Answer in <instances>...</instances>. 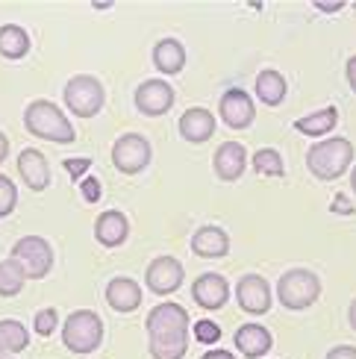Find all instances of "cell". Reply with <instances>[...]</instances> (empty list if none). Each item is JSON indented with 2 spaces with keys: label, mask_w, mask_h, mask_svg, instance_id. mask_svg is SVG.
Listing matches in <instances>:
<instances>
[{
  "label": "cell",
  "mask_w": 356,
  "mask_h": 359,
  "mask_svg": "<svg viewBox=\"0 0 356 359\" xmlns=\"http://www.w3.org/2000/svg\"><path fill=\"white\" fill-rule=\"evenodd\" d=\"M153 359H183L189 351V312L180 304H159L144 321Z\"/></svg>",
  "instance_id": "obj_1"
},
{
  "label": "cell",
  "mask_w": 356,
  "mask_h": 359,
  "mask_svg": "<svg viewBox=\"0 0 356 359\" xmlns=\"http://www.w3.org/2000/svg\"><path fill=\"white\" fill-rule=\"evenodd\" d=\"M24 127L33 133V136L56 142V144H71L74 139H77L71 121L50 100H33L29 103V107L24 109Z\"/></svg>",
  "instance_id": "obj_2"
},
{
  "label": "cell",
  "mask_w": 356,
  "mask_h": 359,
  "mask_svg": "<svg viewBox=\"0 0 356 359\" xmlns=\"http://www.w3.org/2000/svg\"><path fill=\"white\" fill-rule=\"evenodd\" d=\"M350 162H353V144L342 136L315 142L306 151V168L318 180H324V183H327V180H338L348 171Z\"/></svg>",
  "instance_id": "obj_3"
},
{
  "label": "cell",
  "mask_w": 356,
  "mask_h": 359,
  "mask_svg": "<svg viewBox=\"0 0 356 359\" xmlns=\"http://www.w3.org/2000/svg\"><path fill=\"white\" fill-rule=\"evenodd\" d=\"M318 297H321V280L318 274L306 271V268H292V271H286L277 280V301L292 312L309 309Z\"/></svg>",
  "instance_id": "obj_4"
},
{
  "label": "cell",
  "mask_w": 356,
  "mask_h": 359,
  "mask_svg": "<svg viewBox=\"0 0 356 359\" xmlns=\"http://www.w3.org/2000/svg\"><path fill=\"white\" fill-rule=\"evenodd\" d=\"M62 341L71 353H92L103 341V321L92 309L71 312L62 324Z\"/></svg>",
  "instance_id": "obj_5"
},
{
  "label": "cell",
  "mask_w": 356,
  "mask_h": 359,
  "mask_svg": "<svg viewBox=\"0 0 356 359\" xmlns=\"http://www.w3.org/2000/svg\"><path fill=\"white\" fill-rule=\"evenodd\" d=\"M103 103H107V92L97 77H88V74H77L71 77L65 86V107L77 115V118H95Z\"/></svg>",
  "instance_id": "obj_6"
},
{
  "label": "cell",
  "mask_w": 356,
  "mask_h": 359,
  "mask_svg": "<svg viewBox=\"0 0 356 359\" xmlns=\"http://www.w3.org/2000/svg\"><path fill=\"white\" fill-rule=\"evenodd\" d=\"M12 259L24 268L27 280H41L53 268V250L41 236H24L12 245Z\"/></svg>",
  "instance_id": "obj_7"
},
{
  "label": "cell",
  "mask_w": 356,
  "mask_h": 359,
  "mask_svg": "<svg viewBox=\"0 0 356 359\" xmlns=\"http://www.w3.org/2000/svg\"><path fill=\"white\" fill-rule=\"evenodd\" d=\"M112 165L121 174H139L151 165V142L139 133H127L112 144Z\"/></svg>",
  "instance_id": "obj_8"
},
{
  "label": "cell",
  "mask_w": 356,
  "mask_h": 359,
  "mask_svg": "<svg viewBox=\"0 0 356 359\" xmlns=\"http://www.w3.org/2000/svg\"><path fill=\"white\" fill-rule=\"evenodd\" d=\"M183 265L180 259H174V257H159L153 259L151 265H147V271H144V283H147V289H151L153 294H171L180 289V283H183Z\"/></svg>",
  "instance_id": "obj_9"
},
{
  "label": "cell",
  "mask_w": 356,
  "mask_h": 359,
  "mask_svg": "<svg viewBox=\"0 0 356 359\" xmlns=\"http://www.w3.org/2000/svg\"><path fill=\"white\" fill-rule=\"evenodd\" d=\"M235 297H239V306L250 316H265L271 309V286L259 274H245L235 286Z\"/></svg>",
  "instance_id": "obj_10"
},
{
  "label": "cell",
  "mask_w": 356,
  "mask_h": 359,
  "mask_svg": "<svg viewBox=\"0 0 356 359\" xmlns=\"http://www.w3.org/2000/svg\"><path fill=\"white\" fill-rule=\"evenodd\" d=\"M174 107V88L165 80H144L136 88V109L142 115H165Z\"/></svg>",
  "instance_id": "obj_11"
},
{
  "label": "cell",
  "mask_w": 356,
  "mask_h": 359,
  "mask_svg": "<svg viewBox=\"0 0 356 359\" xmlns=\"http://www.w3.org/2000/svg\"><path fill=\"white\" fill-rule=\"evenodd\" d=\"M218 109H221L224 124L233 127V130H245V127L254 124V118H256L254 100H250V95L242 92V88H230V92H224V97H221V103H218Z\"/></svg>",
  "instance_id": "obj_12"
},
{
  "label": "cell",
  "mask_w": 356,
  "mask_h": 359,
  "mask_svg": "<svg viewBox=\"0 0 356 359\" xmlns=\"http://www.w3.org/2000/svg\"><path fill=\"white\" fill-rule=\"evenodd\" d=\"M191 297H195V304L203 306V309H221L227 301H230V286L227 280L210 271V274H200L195 280V286H191Z\"/></svg>",
  "instance_id": "obj_13"
},
{
  "label": "cell",
  "mask_w": 356,
  "mask_h": 359,
  "mask_svg": "<svg viewBox=\"0 0 356 359\" xmlns=\"http://www.w3.org/2000/svg\"><path fill=\"white\" fill-rule=\"evenodd\" d=\"M212 165H215V174L224 180V183H235V180H239L245 174V168H247V151H245V144L224 142L215 151Z\"/></svg>",
  "instance_id": "obj_14"
},
{
  "label": "cell",
  "mask_w": 356,
  "mask_h": 359,
  "mask_svg": "<svg viewBox=\"0 0 356 359\" xmlns=\"http://www.w3.org/2000/svg\"><path fill=\"white\" fill-rule=\"evenodd\" d=\"M180 136L191 144H203V142H210L212 139V133H215V118L210 109H200V107H191L183 112L180 118Z\"/></svg>",
  "instance_id": "obj_15"
},
{
  "label": "cell",
  "mask_w": 356,
  "mask_h": 359,
  "mask_svg": "<svg viewBox=\"0 0 356 359\" xmlns=\"http://www.w3.org/2000/svg\"><path fill=\"white\" fill-rule=\"evenodd\" d=\"M18 174H21V180L33 191H44V189H48V183H50L48 159H44V154L33 151V147H27V151L18 154Z\"/></svg>",
  "instance_id": "obj_16"
},
{
  "label": "cell",
  "mask_w": 356,
  "mask_h": 359,
  "mask_svg": "<svg viewBox=\"0 0 356 359\" xmlns=\"http://www.w3.org/2000/svg\"><path fill=\"white\" fill-rule=\"evenodd\" d=\"M95 236L103 248H118L127 242L130 236V221L124 212H118V209H109V212H100L97 221H95Z\"/></svg>",
  "instance_id": "obj_17"
},
{
  "label": "cell",
  "mask_w": 356,
  "mask_h": 359,
  "mask_svg": "<svg viewBox=\"0 0 356 359\" xmlns=\"http://www.w3.org/2000/svg\"><path fill=\"white\" fill-rule=\"evenodd\" d=\"M271 345H274V339L262 324H242L239 330H235V348H239V353H245L247 359L265 356L271 351Z\"/></svg>",
  "instance_id": "obj_18"
},
{
  "label": "cell",
  "mask_w": 356,
  "mask_h": 359,
  "mask_svg": "<svg viewBox=\"0 0 356 359\" xmlns=\"http://www.w3.org/2000/svg\"><path fill=\"white\" fill-rule=\"evenodd\" d=\"M107 304H109L115 312H132V309H139V304H142V289H139V283L130 280V277H115V280H109V286H107Z\"/></svg>",
  "instance_id": "obj_19"
},
{
  "label": "cell",
  "mask_w": 356,
  "mask_h": 359,
  "mask_svg": "<svg viewBox=\"0 0 356 359\" xmlns=\"http://www.w3.org/2000/svg\"><path fill=\"white\" fill-rule=\"evenodd\" d=\"M191 250L203 259H218L227 257L230 250V236L221 227H200L195 236H191Z\"/></svg>",
  "instance_id": "obj_20"
},
{
  "label": "cell",
  "mask_w": 356,
  "mask_h": 359,
  "mask_svg": "<svg viewBox=\"0 0 356 359\" xmlns=\"http://www.w3.org/2000/svg\"><path fill=\"white\" fill-rule=\"evenodd\" d=\"M153 65L162 74H180L186 65V48L177 39H162L153 48Z\"/></svg>",
  "instance_id": "obj_21"
},
{
  "label": "cell",
  "mask_w": 356,
  "mask_h": 359,
  "mask_svg": "<svg viewBox=\"0 0 356 359\" xmlns=\"http://www.w3.org/2000/svg\"><path fill=\"white\" fill-rule=\"evenodd\" d=\"M256 97L262 103H268V107H280L283 97H286V80H283V74L274 71V68L259 71V77H256Z\"/></svg>",
  "instance_id": "obj_22"
},
{
  "label": "cell",
  "mask_w": 356,
  "mask_h": 359,
  "mask_svg": "<svg viewBox=\"0 0 356 359\" xmlns=\"http://www.w3.org/2000/svg\"><path fill=\"white\" fill-rule=\"evenodd\" d=\"M336 124H338V109L336 107H324V109L306 115V118H298V121H294V130L303 133V136L321 139L324 133H330Z\"/></svg>",
  "instance_id": "obj_23"
},
{
  "label": "cell",
  "mask_w": 356,
  "mask_h": 359,
  "mask_svg": "<svg viewBox=\"0 0 356 359\" xmlns=\"http://www.w3.org/2000/svg\"><path fill=\"white\" fill-rule=\"evenodd\" d=\"M29 50V36L27 29L18 24H6L0 27V56L6 59H24Z\"/></svg>",
  "instance_id": "obj_24"
},
{
  "label": "cell",
  "mask_w": 356,
  "mask_h": 359,
  "mask_svg": "<svg viewBox=\"0 0 356 359\" xmlns=\"http://www.w3.org/2000/svg\"><path fill=\"white\" fill-rule=\"evenodd\" d=\"M29 345V333L21 321H0V348L4 353H21Z\"/></svg>",
  "instance_id": "obj_25"
},
{
  "label": "cell",
  "mask_w": 356,
  "mask_h": 359,
  "mask_svg": "<svg viewBox=\"0 0 356 359\" xmlns=\"http://www.w3.org/2000/svg\"><path fill=\"white\" fill-rule=\"evenodd\" d=\"M24 283H27L24 268L15 262L12 257L0 262V297H15V294H21Z\"/></svg>",
  "instance_id": "obj_26"
},
{
  "label": "cell",
  "mask_w": 356,
  "mask_h": 359,
  "mask_svg": "<svg viewBox=\"0 0 356 359\" xmlns=\"http://www.w3.org/2000/svg\"><path fill=\"white\" fill-rule=\"evenodd\" d=\"M250 165H254V171L262 174V177H283L286 174L283 156H280L274 147H262V151H256L254 159H250Z\"/></svg>",
  "instance_id": "obj_27"
},
{
  "label": "cell",
  "mask_w": 356,
  "mask_h": 359,
  "mask_svg": "<svg viewBox=\"0 0 356 359\" xmlns=\"http://www.w3.org/2000/svg\"><path fill=\"white\" fill-rule=\"evenodd\" d=\"M15 203H18V189H15V183L9 177L0 174V218H6Z\"/></svg>",
  "instance_id": "obj_28"
},
{
  "label": "cell",
  "mask_w": 356,
  "mask_h": 359,
  "mask_svg": "<svg viewBox=\"0 0 356 359\" xmlns=\"http://www.w3.org/2000/svg\"><path fill=\"white\" fill-rule=\"evenodd\" d=\"M56 324H59V312L53 306L48 309H39L36 312V318H33V327H36V333L39 336H50L56 330Z\"/></svg>",
  "instance_id": "obj_29"
},
{
  "label": "cell",
  "mask_w": 356,
  "mask_h": 359,
  "mask_svg": "<svg viewBox=\"0 0 356 359\" xmlns=\"http://www.w3.org/2000/svg\"><path fill=\"white\" fill-rule=\"evenodd\" d=\"M195 339L200 341V345H215V341L221 339V327L215 321H198L195 324Z\"/></svg>",
  "instance_id": "obj_30"
},
{
  "label": "cell",
  "mask_w": 356,
  "mask_h": 359,
  "mask_svg": "<svg viewBox=\"0 0 356 359\" xmlns=\"http://www.w3.org/2000/svg\"><path fill=\"white\" fill-rule=\"evenodd\" d=\"M62 165H65V171L71 174V180H83V177H88L85 171L92 168V159H85V156H74V159H65Z\"/></svg>",
  "instance_id": "obj_31"
},
{
  "label": "cell",
  "mask_w": 356,
  "mask_h": 359,
  "mask_svg": "<svg viewBox=\"0 0 356 359\" xmlns=\"http://www.w3.org/2000/svg\"><path fill=\"white\" fill-rule=\"evenodd\" d=\"M80 189H83V198H85L88 203H97V201H100V180H97V177H85Z\"/></svg>",
  "instance_id": "obj_32"
},
{
  "label": "cell",
  "mask_w": 356,
  "mask_h": 359,
  "mask_svg": "<svg viewBox=\"0 0 356 359\" xmlns=\"http://www.w3.org/2000/svg\"><path fill=\"white\" fill-rule=\"evenodd\" d=\"M327 359H356V348L353 345H338L327 353Z\"/></svg>",
  "instance_id": "obj_33"
},
{
  "label": "cell",
  "mask_w": 356,
  "mask_h": 359,
  "mask_svg": "<svg viewBox=\"0 0 356 359\" xmlns=\"http://www.w3.org/2000/svg\"><path fill=\"white\" fill-rule=\"evenodd\" d=\"M333 212H338V215H350V212H353V203L345 198V194H336V201H333Z\"/></svg>",
  "instance_id": "obj_34"
},
{
  "label": "cell",
  "mask_w": 356,
  "mask_h": 359,
  "mask_svg": "<svg viewBox=\"0 0 356 359\" xmlns=\"http://www.w3.org/2000/svg\"><path fill=\"white\" fill-rule=\"evenodd\" d=\"M345 71H348V83H350V88L356 92V56H350V59H348Z\"/></svg>",
  "instance_id": "obj_35"
},
{
  "label": "cell",
  "mask_w": 356,
  "mask_h": 359,
  "mask_svg": "<svg viewBox=\"0 0 356 359\" xmlns=\"http://www.w3.org/2000/svg\"><path fill=\"white\" fill-rule=\"evenodd\" d=\"M315 9L318 12H338V9H345V4H321V0H318Z\"/></svg>",
  "instance_id": "obj_36"
},
{
  "label": "cell",
  "mask_w": 356,
  "mask_h": 359,
  "mask_svg": "<svg viewBox=\"0 0 356 359\" xmlns=\"http://www.w3.org/2000/svg\"><path fill=\"white\" fill-rule=\"evenodd\" d=\"M203 359H235V356L227 351H210V353H203Z\"/></svg>",
  "instance_id": "obj_37"
},
{
  "label": "cell",
  "mask_w": 356,
  "mask_h": 359,
  "mask_svg": "<svg viewBox=\"0 0 356 359\" xmlns=\"http://www.w3.org/2000/svg\"><path fill=\"white\" fill-rule=\"evenodd\" d=\"M9 156V139L4 136V133H0V162H4Z\"/></svg>",
  "instance_id": "obj_38"
},
{
  "label": "cell",
  "mask_w": 356,
  "mask_h": 359,
  "mask_svg": "<svg viewBox=\"0 0 356 359\" xmlns=\"http://www.w3.org/2000/svg\"><path fill=\"white\" fill-rule=\"evenodd\" d=\"M348 321H350V327L356 330V301L350 304V309H348Z\"/></svg>",
  "instance_id": "obj_39"
},
{
  "label": "cell",
  "mask_w": 356,
  "mask_h": 359,
  "mask_svg": "<svg viewBox=\"0 0 356 359\" xmlns=\"http://www.w3.org/2000/svg\"><path fill=\"white\" fill-rule=\"evenodd\" d=\"M350 189L356 191V168H353V174H350Z\"/></svg>",
  "instance_id": "obj_40"
},
{
  "label": "cell",
  "mask_w": 356,
  "mask_h": 359,
  "mask_svg": "<svg viewBox=\"0 0 356 359\" xmlns=\"http://www.w3.org/2000/svg\"><path fill=\"white\" fill-rule=\"evenodd\" d=\"M0 359H4V348H0Z\"/></svg>",
  "instance_id": "obj_41"
},
{
  "label": "cell",
  "mask_w": 356,
  "mask_h": 359,
  "mask_svg": "<svg viewBox=\"0 0 356 359\" xmlns=\"http://www.w3.org/2000/svg\"><path fill=\"white\" fill-rule=\"evenodd\" d=\"M4 359H12V356H4Z\"/></svg>",
  "instance_id": "obj_42"
}]
</instances>
